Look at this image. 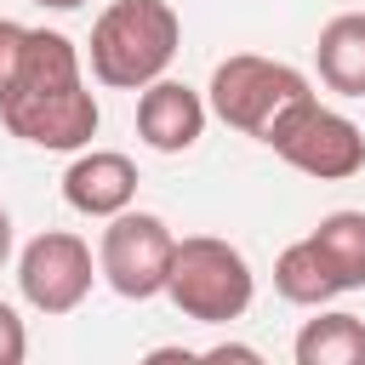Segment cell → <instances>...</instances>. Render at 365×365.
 Listing matches in <instances>:
<instances>
[{"label":"cell","instance_id":"2e32d148","mask_svg":"<svg viewBox=\"0 0 365 365\" xmlns=\"http://www.w3.org/2000/svg\"><path fill=\"white\" fill-rule=\"evenodd\" d=\"M205 359H251V365H257L262 354H257V348H240V342H217V348H205Z\"/></svg>","mask_w":365,"mask_h":365},{"label":"cell","instance_id":"6da1fadb","mask_svg":"<svg viewBox=\"0 0 365 365\" xmlns=\"http://www.w3.org/2000/svg\"><path fill=\"white\" fill-rule=\"evenodd\" d=\"M0 120L11 137L34 143V148H57V154H74L97 137L103 108L80 74V51L68 34L29 29L23 57L0 91Z\"/></svg>","mask_w":365,"mask_h":365},{"label":"cell","instance_id":"ac0fdd59","mask_svg":"<svg viewBox=\"0 0 365 365\" xmlns=\"http://www.w3.org/2000/svg\"><path fill=\"white\" fill-rule=\"evenodd\" d=\"M34 6H46V11H74V6H86V0H34Z\"/></svg>","mask_w":365,"mask_h":365},{"label":"cell","instance_id":"52a82bcc","mask_svg":"<svg viewBox=\"0 0 365 365\" xmlns=\"http://www.w3.org/2000/svg\"><path fill=\"white\" fill-rule=\"evenodd\" d=\"M91 279H97V262H91V245L68 228H46L23 245L17 257V291L34 314H74L86 297H91Z\"/></svg>","mask_w":365,"mask_h":365},{"label":"cell","instance_id":"9c48e42d","mask_svg":"<svg viewBox=\"0 0 365 365\" xmlns=\"http://www.w3.org/2000/svg\"><path fill=\"white\" fill-rule=\"evenodd\" d=\"M63 200L80 217H114L137 200V165L120 148H74L68 171H63Z\"/></svg>","mask_w":365,"mask_h":365},{"label":"cell","instance_id":"30bf717a","mask_svg":"<svg viewBox=\"0 0 365 365\" xmlns=\"http://www.w3.org/2000/svg\"><path fill=\"white\" fill-rule=\"evenodd\" d=\"M314 63L336 97H365V11H336L319 29Z\"/></svg>","mask_w":365,"mask_h":365},{"label":"cell","instance_id":"e0dca14e","mask_svg":"<svg viewBox=\"0 0 365 365\" xmlns=\"http://www.w3.org/2000/svg\"><path fill=\"white\" fill-rule=\"evenodd\" d=\"M6 257H11V217H6V205H0V268H6Z\"/></svg>","mask_w":365,"mask_h":365},{"label":"cell","instance_id":"8fae6325","mask_svg":"<svg viewBox=\"0 0 365 365\" xmlns=\"http://www.w3.org/2000/svg\"><path fill=\"white\" fill-rule=\"evenodd\" d=\"M297 365H365V319L342 308H319L291 342Z\"/></svg>","mask_w":365,"mask_h":365},{"label":"cell","instance_id":"9a60e30c","mask_svg":"<svg viewBox=\"0 0 365 365\" xmlns=\"http://www.w3.org/2000/svg\"><path fill=\"white\" fill-rule=\"evenodd\" d=\"M23 40H29V23H11V17H0V91H6V80H11L17 57H23Z\"/></svg>","mask_w":365,"mask_h":365},{"label":"cell","instance_id":"4fadbf2b","mask_svg":"<svg viewBox=\"0 0 365 365\" xmlns=\"http://www.w3.org/2000/svg\"><path fill=\"white\" fill-rule=\"evenodd\" d=\"M274 291H279L285 302H297V308H325L331 297H342L336 279H331V268H325V257L314 251L308 234L291 240V245L274 257Z\"/></svg>","mask_w":365,"mask_h":365},{"label":"cell","instance_id":"277c9868","mask_svg":"<svg viewBox=\"0 0 365 365\" xmlns=\"http://www.w3.org/2000/svg\"><path fill=\"white\" fill-rule=\"evenodd\" d=\"M165 297L177 302L182 319L200 325H228L251 308L257 297V274L245 262L240 245L217 240V234H188L171 251V274H165Z\"/></svg>","mask_w":365,"mask_h":365},{"label":"cell","instance_id":"ba28073f","mask_svg":"<svg viewBox=\"0 0 365 365\" xmlns=\"http://www.w3.org/2000/svg\"><path fill=\"white\" fill-rule=\"evenodd\" d=\"M205 120H211L205 97L194 86H182V80H165L160 74V80H148L137 91V137L154 154H188L205 137Z\"/></svg>","mask_w":365,"mask_h":365},{"label":"cell","instance_id":"5bb4252c","mask_svg":"<svg viewBox=\"0 0 365 365\" xmlns=\"http://www.w3.org/2000/svg\"><path fill=\"white\" fill-rule=\"evenodd\" d=\"M23 354H29V331H23L17 308L0 302V365H23Z\"/></svg>","mask_w":365,"mask_h":365},{"label":"cell","instance_id":"7a4b0ae2","mask_svg":"<svg viewBox=\"0 0 365 365\" xmlns=\"http://www.w3.org/2000/svg\"><path fill=\"white\" fill-rule=\"evenodd\" d=\"M182 23L171 0H108L91 23V80L108 91H143L171 68Z\"/></svg>","mask_w":365,"mask_h":365},{"label":"cell","instance_id":"7c38bea8","mask_svg":"<svg viewBox=\"0 0 365 365\" xmlns=\"http://www.w3.org/2000/svg\"><path fill=\"white\" fill-rule=\"evenodd\" d=\"M308 240L325 257L336 291H365V211H331L314 222Z\"/></svg>","mask_w":365,"mask_h":365},{"label":"cell","instance_id":"3957f363","mask_svg":"<svg viewBox=\"0 0 365 365\" xmlns=\"http://www.w3.org/2000/svg\"><path fill=\"white\" fill-rule=\"evenodd\" d=\"M308 97H314V86H308L302 68H291V63H279V57H257V51L222 57V63L211 68V86H205V108H211L222 125H234V131H245V137H257V143H268V131H274L297 103H308Z\"/></svg>","mask_w":365,"mask_h":365},{"label":"cell","instance_id":"8992f818","mask_svg":"<svg viewBox=\"0 0 365 365\" xmlns=\"http://www.w3.org/2000/svg\"><path fill=\"white\" fill-rule=\"evenodd\" d=\"M171 251H177V234L165 228V217L125 205V211L108 217V228L97 240V274L125 302H148V297H165Z\"/></svg>","mask_w":365,"mask_h":365},{"label":"cell","instance_id":"5b68a950","mask_svg":"<svg viewBox=\"0 0 365 365\" xmlns=\"http://www.w3.org/2000/svg\"><path fill=\"white\" fill-rule=\"evenodd\" d=\"M268 148H274L285 165H297L302 177H319V182H348V177L365 171V131H359L348 114L325 108L319 97L297 103V108L268 131Z\"/></svg>","mask_w":365,"mask_h":365}]
</instances>
